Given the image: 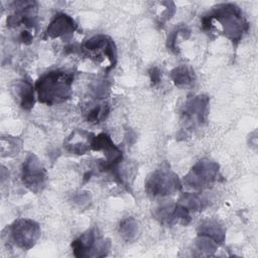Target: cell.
<instances>
[{
    "mask_svg": "<svg viewBox=\"0 0 258 258\" xmlns=\"http://www.w3.org/2000/svg\"><path fill=\"white\" fill-rule=\"evenodd\" d=\"M94 135L85 130H75L64 140V147L69 152L74 154L83 155L88 152L91 148V142Z\"/></svg>",
    "mask_w": 258,
    "mask_h": 258,
    "instance_id": "4fadbf2b",
    "label": "cell"
},
{
    "mask_svg": "<svg viewBox=\"0 0 258 258\" xmlns=\"http://www.w3.org/2000/svg\"><path fill=\"white\" fill-rule=\"evenodd\" d=\"M170 78L174 86L178 88H189L196 83L195 71L187 64H180L170 72Z\"/></svg>",
    "mask_w": 258,
    "mask_h": 258,
    "instance_id": "9a60e30c",
    "label": "cell"
},
{
    "mask_svg": "<svg viewBox=\"0 0 258 258\" xmlns=\"http://www.w3.org/2000/svg\"><path fill=\"white\" fill-rule=\"evenodd\" d=\"M154 218L163 225L171 226L174 224L187 225L190 221L189 212L177 204H163L158 206L153 212Z\"/></svg>",
    "mask_w": 258,
    "mask_h": 258,
    "instance_id": "8fae6325",
    "label": "cell"
},
{
    "mask_svg": "<svg viewBox=\"0 0 258 258\" xmlns=\"http://www.w3.org/2000/svg\"><path fill=\"white\" fill-rule=\"evenodd\" d=\"M178 204L185 208L188 212H200L207 207V201L198 194L186 192L183 194L179 200Z\"/></svg>",
    "mask_w": 258,
    "mask_h": 258,
    "instance_id": "e0dca14e",
    "label": "cell"
},
{
    "mask_svg": "<svg viewBox=\"0 0 258 258\" xmlns=\"http://www.w3.org/2000/svg\"><path fill=\"white\" fill-rule=\"evenodd\" d=\"M83 52L95 61L101 62L107 58L111 69L117 61L116 46L112 38L104 34H98L87 39L82 45Z\"/></svg>",
    "mask_w": 258,
    "mask_h": 258,
    "instance_id": "8992f818",
    "label": "cell"
},
{
    "mask_svg": "<svg viewBox=\"0 0 258 258\" xmlns=\"http://www.w3.org/2000/svg\"><path fill=\"white\" fill-rule=\"evenodd\" d=\"M15 91L19 98L20 107L24 110H30L34 105V90L30 82L25 80L17 82Z\"/></svg>",
    "mask_w": 258,
    "mask_h": 258,
    "instance_id": "2e32d148",
    "label": "cell"
},
{
    "mask_svg": "<svg viewBox=\"0 0 258 258\" xmlns=\"http://www.w3.org/2000/svg\"><path fill=\"white\" fill-rule=\"evenodd\" d=\"M110 113V106L107 102H102L95 104L93 107H91L87 113L86 118L89 123L92 124H98L102 121H104Z\"/></svg>",
    "mask_w": 258,
    "mask_h": 258,
    "instance_id": "ac0fdd59",
    "label": "cell"
},
{
    "mask_svg": "<svg viewBox=\"0 0 258 258\" xmlns=\"http://www.w3.org/2000/svg\"><path fill=\"white\" fill-rule=\"evenodd\" d=\"M92 91L96 96V98H104L109 91V84H107V82H104V81L97 82L92 87Z\"/></svg>",
    "mask_w": 258,
    "mask_h": 258,
    "instance_id": "44dd1931",
    "label": "cell"
},
{
    "mask_svg": "<svg viewBox=\"0 0 258 258\" xmlns=\"http://www.w3.org/2000/svg\"><path fill=\"white\" fill-rule=\"evenodd\" d=\"M210 99L206 95L189 97L182 106L181 116L185 128L192 129L197 125L203 124L208 116Z\"/></svg>",
    "mask_w": 258,
    "mask_h": 258,
    "instance_id": "9c48e42d",
    "label": "cell"
},
{
    "mask_svg": "<svg viewBox=\"0 0 258 258\" xmlns=\"http://www.w3.org/2000/svg\"><path fill=\"white\" fill-rule=\"evenodd\" d=\"M149 77H150V80L152 82L153 85H156L159 83L160 81V78H161V74H160V71L158 68L156 67H152L150 70H149Z\"/></svg>",
    "mask_w": 258,
    "mask_h": 258,
    "instance_id": "7402d4cb",
    "label": "cell"
},
{
    "mask_svg": "<svg viewBox=\"0 0 258 258\" xmlns=\"http://www.w3.org/2000/svg\"><path fill=\"white\" fill-rule=\"evenodd\" d=\"M198 236H205L213 241H215L218 245L223 244L226 238V231L220 222L214 219L204 220L198 226Z\"/></svg>",
    "mask_w": 258,
    "mask_h": 258,
    "instance_id": "5bb4252c",
    "label": "cell"
},
{
    "mask_svg": "<svg viewBox=\"0 0 258 258\" xmlns=\"http://www.w3.org/2000/svg\"><path fill=\"white\" fill-rule=\"evenodd\" d=\"M91 148L95 151H103L106 160L102 163V170H117L122 160V151L114 144L111 137L106 133H100L94 136L91 142Z\"/></svg>",
    "mask_w": 258,
    "mask_h": 258,
    "instance_id": "30bf717a",
    "label": "cell"
},
{
    "mask_svg": "<svg viewBox=\"0 0 258 258\" xmlns=\"http://www.w3.org/2000/svg\"><path fill=\"white\" fill-rule=\"evenodd\" d=\"M138 230H139L138 222L132 217H128L122 220L119 226L120 236L126 242L134 241L137 237Z\"/></svg>",
    "mask_w": 258,
    "mask_h": 258,
    "instance_id": "d6986e66",
    "label": "cell"
},
{
    "mask_svg": "<svg viewBox=\"0 0 258 258\" xmlns=\"http://www.w3.org/2000/svg\"><path fill=\"white\" fill-rule=\"evenodd\" d=\"M77 28L78 25L73 17L66 13H58L49 22L45 33L49 38H57L73 34Z\"/></svg>",
    "mask_w": 258,
    "mask_h": 258,
    "instance_id": "7c38bea8",
    "label": "cell"
},
{
    "mask_svg": "<svg viewBox=\"0 0 258 258\" xmlns=\"http://www.w3.org/2000/svg\"><path fill=\"white\" fill-rule=\"evenodd\" d=\"M181 189L178 176L169 167H161L151 172L145 180V190L151 197H166Z\"/></svg>",
    "mask_w": 258,
    "mask_h": 258,
    "instance_id": "277c9868",
    "label": "cell"
},
{
    "mask_svg": "<svg viewBox=\"0 0 258 258\" xmlns=\"http://www.w3.org/2000/svg\"><path fill=\"white\" fill-rule=\"evenodd\" d=\"M72 249L74 255L79 258L104 257L111 249V242L99 236L96 229H90L73 241Z\"/></svg>",
    "mask_w": 258,
    "mask_h": 258,
    "instance_id": "3957f363",
    "label": "cell"
},
{
    "mask_svg": "<svg viewBox=\"0 0 258 258\" xmlns=\"http://www.w3.org/2000/svg\"><path fill=\"white\" fill-rule=\"evenodd\" d=\"M219 170L220 165L216 161L203 158L184 175L183 183L192 189L207 188L218 179Z\"/></svg>",
    "mask_w": 258,
    "mask_h": 258,
    "instance_id": "5b68a950",
    "label": "cell"
},
{
    "mask_svg": "<svg viewBox=\"0 0 258 258\" xmlns=\"http://www.w3.org/2000/svg\"><path fill=\"white\" fill-rule=\"evenodd\" d=\"M22 182L31 191H42L46 183V171L37 156L29 153L22 164Z\"/></svg>",
    "mask_w": 258,
    "mask_h": 258,
    "instance_id": "ba28073f",
    "label": "cell"
},
{
    "mask_svg": "<svg viewBox=\"0 0 258 258\" xmlns=\"http://www.w3.org/2000/svg\"><path fill=\"white\" fill-rule=\"evenodd\" d=\"M206 17L212 21H217L224 35L235 43L241 40L243 34L249 28L242 10L234 3H222L215 6Z\"/></svg>",
    "mask_w": 258,
    "mask_h": 258,
    "instance_id": "7a4b0ae2",
    "label": "cell"
},
{
    "mask_svg": "<svg viewBox=\"0 0 258 258\" xmlns=\"http://www.w3.org/2000/svg\"><path fill=\"white\" fill-rule=\"evenodd\" d=\"M74 73L67 70H52L43 74L35 83L38 101L52 106L66 102L72 96Z\"/></svg>",
    "mask_w": 258,
    "mask_h": 258,
    "instance_id": "6da1fadb",
    "label": "cell"
},
{
    "mask_svg": "<svg viewBox=\"0 0 258 258\" xmlns=\"http://www.w3.org/2000/svg\"><path fill=\"white\" fill-rule=\"evenodd\" d=\"M9 235L16 247L22 250H29L39 239L40 228L33 220L17 219L10 225Z\"/></svg>",
    "mask_w": 258,
    "mask_h": 258,
    "instance_id": "52a82bcc",
    "label": "cell"
},
{
    "mask_svg": "<svg viewBox=\"0 0 258 258\" xmlns=\"http://www.w3.org/2000/svg\"><path fill=\"white\" fill-rule=\"evenodd\" d=\"M196 248L206 255H212L217 250L218 244L208 237L198 236V239L196 240Z\"/></svg>",
    "mask_w": 258,
    "mask_h": 258,
    "instance_id": "ffe728a7",
    "label": "cell"
},
{
    "mask_svg": "<svg viewBox=\"0 0 258 258\" xmlns=\"http://www.w3.org/2000/svg\"><path fill=\"white\" fill-rule=\"evenodd\" d=\"M32 38H33L32 34H31L29 31H27V30H23V31L20 33V36H19V39H20L23 43H25V44L31 43Z\"/></svg>",
    "mask_w": 258,
    "mask_h": 258,
    "instance_id": "603a6c76",
    "label": "cell"
}]
</instances>
